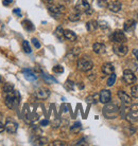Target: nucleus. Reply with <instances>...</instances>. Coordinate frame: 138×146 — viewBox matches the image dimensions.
Here are the masks:
<instances>
[{
	"label": "nucleus",
	"mask_w": 138,
	"mask_h": 146,
	"mask_svg": "<svg viewBox=\"0 0 138 146\" xmlns=\"http://www.w3.org/2000/svg\"><path fill=\"white\" fill-rule=\"evenodd\" d=\"M0 83H1V76H0Z\"/></svg>",
	"instance_id": "09e8293b"
},
{
	"label": "nucleus",
	"mask_w": 138,
	"mask_h": 146,
	"mask_svg": "<svg viewBox=\"0 0 138 146\" xmlns=\"http://www.w3.org/2000/svg\"><path fill=\"white\" fill-rule=\"evenodd\" d=\"M98 4L101 7H107V4H109V2H107L106 0H98Z\"/></svg>",
	"instance_id": "f704fd0d"
},
{
	"label": "nucleus",
	"mask_w": 138,
	"mask_h": 146,
	"mask_svg": "<svg viewBox=\"0 0 138 146\" xmlns=\"http://www.w3.org/2000/svg\"><path fill=\"white\" fill-rule=\"evenodd\" d=\"M34 144H36V145H47L48 144V139L47 138H45V137H38L36 140H35V143Z\"/></svg>",
	"instance_id": "a878e982"
},
{
	"label": "nucleus",
	"mask_w": 138,
	"mask_h": 146,
	"mask_svg": "<svg viewBox=\"0 0 138 146\" xmlns=\"http://www.w3.org/2000/svg\"><path fill=\"white\" fill-rule=\"evenodd\" d=\"M49 125V121L48 120H42L40 121V126H48Z\"/></svg>",
	"instance_id": "58836bf2"
},
{
	"label": "nucleus",
	"mask_w": 138,
	"mask_h": 146,
	"mask_svg": "<svg viewBox=\"0 0 138 146\" xmlns=\"http://www.w3.org/2000/svg\"><path fill=\"white\" fill-rule=\"evenodd\" d=\"M65 87L68 89V90H72L73 87H74V84H73L72 82H70V80H67L65 84Z\"/></svg>",
	"instance_id": "72a5a7b5"
},
{
	"label": "nucleus",
	"mask_w": 138,
	"mask_h": 146,
	"mask_svg": "<svg viewBox=\"0 0 138 146\" xmlns=\"http://www.w3.org/2000/svg\"><path fill=\"white\" fill-rule=\"evenodd\" d=\"M131 94L134 99H138V86L134 85L131 87Z\"/></svg>",
	"instance_id": "c756f323"
},
{
	"label": "nucleus",
	"mask_w": 138,
	"mask_h": 146,
	"mask_svg": "<svg viewBox=\"0 0 138 146\" xmlns=\"http://www.w3.org/2000/svg\"><path fill=\"white\" fill-rule=\"evenodd\" d=\"M52 70H53V72H54V73H58V74L64 72V68H63V67L61 66V65H56V66H54Z\"/></svg>",
	"instance_id": "7c9ffc66"
},
{
	"label": "nucleus",
	"mask_w": 138,
	"mask_h": 146,
	"mask_svg": "<svg viewBox=\"0 0 138 146\" xmlns=\"http://www.w3.org/2000/svg\"><path fill=\"white\" fill-rule=\"evenodd\" d=\"M135 28H136V21L134 19H129L127 21L124 22L123 25V30L127 32V33H132L134 32Z\"/></svg>",
	"instance_id": "f8f14e48"
},
{
	"label": "nucleus",
	"mask_w": 138,
	"mask_h": 146,
	"mask_svg": "<svg viewBox=\"0 0 138 146\" xmlns=\"http://www.w3.org/2000/svg\"><path fill=\"white\" fill-rule=\"evenodd\" d=\"M50 95V91L46 89V88H38L36 91H35V96L40 100H46L49 98Z\"/></svg>",
	"instance_id": "9b49d317"
},
{
	"label": "nucleus",
	"mask_w": 138,
	"mask_h": 146,
	"mask_svg": "<svg viewBox=\"0 0 138 146\" xmlns=\"http://www.w3.org/2000/svg\"><path fill=\"white\" fill-rule=\"evenodd\" d=\"M99 96H100V102L103 103V104H106V103L111 102V99H112V94H111V91L109 90H102L100 93H99Z\"/></svg>",
	"instance_id": "ddd939ff"
},
{
	"label": "nucleus",
	"mask_w": 138,
	"mask_h": 146,
	"mask_svg": "<svg viewBox=\"0 0 138 146\" xmlns=\"http://www.w3.org/2000/svg\"><path fill=\"white\" fill-rule=\"evenodd\" d=\"M68 18L70 21H79V20L81 19V13L76 12V13H74V14L70 15Z\"/></svg>",
	"instance_id": "cd10ccee"
},
{
	"label": "nucleus",
	"mask_w": 138,
	"mask_h": 146,
	"mask_svg": "<svg viewBox=\"0 0 138 146\" xmlns=\"http://www.w3.org/2000/svg\"><path fill=\"white\" fill-rule=\"evenodd\" d=\"M92 50H94V52L97 53V54H103V53H105V51H106V47H105V44H101V42H96V44H94V46H92Z\"/></svg>",
	"instance_id": "dca6fc26"
},
{
	"label": "nucleus",
	"mask_w": 138,
	"mask_h": 146,
	"mask_svg": "<svg viewBox=\"0 0 138 146\" xmlns=\"http://www.w3.org/2000/svg\"><path fill=\"white\" fill-rule=\"evenodd\" d=\"M4 126H5V130L9 131L10 133H15L18 129V124L15 121L11 120V119H7Z\"/></svg>",
	"instance_id": "6e6552de"
},
{
	"label": "nucleus",
	"mask_w": 138,
	"mask_h": 146,
	"mask_svg": "<svg viewBox=\"0 0 138 146\" xmlns=\"http://www.w3.org/2000/svg\"><path fill=\"white\" fill-rule=\"evenodd\" d=\"M81 130H82V125H81V123H79V122L74 123V124L70 127V131L72 132V133H78V132H80Z\"/></svg>",
	"instance_id": "5701e85b"
},
{
	"label": "nucleus",
	"mask_w": 138,
	"mask_h": 146,
	"mask_svg": "<svg viewBox=\"0 0 138 146\" xmlns=\"http://www.w3.org/2000/svg\"><path fill=\"white\" fill-rule=\"evenodd\" d=\"M22 27H23L27 31H34V29H35L32 22L30 21V20H28V19H25V20L22 21Z\"/></svg>",
	"instance_id": "4be33fe9"
},
{
	"label": "nucleus",
	"mask_w": 138,
	"mask_h": 146,
	"mask_svg": "<svg viewBox=\"0 0 138 146\" xmlns=\"http://www.w3.org/2000/svg\"><path fill=\"white\" fill-rule=\"evenodd\" d=\"M76 10L79 13H86L88 15H90L92 13L90 4H89L87 0H79V2L76 5Z\"/></svg>",
	"instance_id": "7ed1b4c3"
},
{
	"label": "nucleus",
	"mask_w": 138,
	"mask_h": 146,
	"mask_svg": "<svg viewBox=\"0 0 138 146\" xmlns=\"http://www.w3.org/2000/svg\"><path fill=\"white\" fill-rule=\"evenodd\" d=\"M13 12H14L15 14H18V16H20V15H21V13H20V10H18V9H16V10H14Z\"/></svg>",
	"instance_id": "c03bdc74"
},
{
	"label": "nucleus",
	"mask_w": 138,
	"mask_h": 146,
	"mask_svg": "<svg viewBox=\"0 0 138 146\" xmlns=\"http://www.w3.org/2000/svg\"><path fill=\"white\" fill-rule=\"evenodd\" d=\"M32 44H34V47L36 48V49H40V42L36 39V38H32Z\"/></svg>",
	"instance_id": "c9c22d12"
},
{
	"label": "nucleus",
	"mask_w": 138,
	"mask_h": 146,
	"mask_svg": "<svg viewBox=\"0 0 138 146\" xmlns=\"http://www.w3.org/2000/svg\"><path fill=\"white\" fill-rule=\"evenodd\" d=\"M13 2V0H3V4L4 5H9L10 3Z\"/></svg>",
	"instance_id": "79ce46f5"
},
{
	"label": "nucleus",
	"mask_w": 138,
	"mask_h": 146,
	"mask_svg": "<svg viewBox=\"0 0 138 146\" xmlns=\"http://www.w3.org/2000/svg\"><path fill=\"white\" fill-rule=\"evenodd\" d=\"M64 1H66V2H69V1H70V0H64Z\"/></svg>",
	"instance_id": "de8ad7c7"
},
{
	"label": "nucleus",
	"mask_w": 138,
	"mask_h": 146,
	"mask_svg": "<svg viewBox=\"0 0 138 146\" xmlns=\"http://www.w3.org/2000/svg\"><path fill=\"white\" fill-rule=\"evenodd\" d=\"M48 11L52 15V17L58 18L60 15L65 12V7H63V5H52V4H49L48 5Z\"/></svg>",
	"instance_id": "423d86ee"
},
{
	"label": "nucleus",
	"mask_w": 138,
	"mask_h": 146,
	"mask_svg": "<svg viewBox=\"0 0 138 146\" xmlns=\"http://www.w3.org/2000/svg\"><path fill=\"white\" fill-rule=\"evenodd\" d=\"M22 72H23V75H25V80H30V82H34V80H37V76L35 75V73L33 72L32 70L23 69V70H22Z\"/></svg>",
	"instance_id": "f3484780"
},
{
	"label": "nucleus",
	"mask_w": 138,
	"mask_h": 146,
	"mask_svg": "<svg viewBox=\"0 0 138 146\" xmlns=\"http://www.w3.org/2000/svg\"><path fill=\"white\" fill-rule=\"evenodd\" d=\"M113 50H114V53H115V54H117L118 56L123 57V56H125V55L127 54L129 48H127L124 44H118V42H115V44L113 46Z\"/></svg>",
	"instance_id": "39448f33"
},
{
	"label": "nucleus",
	"mask_w": 138,
	"mask_h": 146,
	"mask_svg": "<svg viewBox=\"0 0 138 146\" xmlns=\"http://www.w3.org/2000/svg\"><path fill=\"white\" fill-rule=\"evenodd\" d=\"M44 78L46 80H47L48 83H58V80H55V78H53V77H51V76H49V75H47V74H44Z\"/></svg>",
	"instance_id": "2f4dec72"
},
{
	"label": "nucleus",
	"mask_w": 138,
	"mask_h": 146,
	"mask_svg": "<svg viewBox=\"0 0 138 146\" xmlns=\"http://www.w3.org/2000/svg\"><path fill=\"white\" fill-rule=\"evenodd\" d=\"M107 7H109L112 12H114V13H117V12H119L120 10H121L122 4H121V2H120V1H117V0H115V1L109 2V3L107 4Z\"/></svg>",
	"instance_id": "2eb2a0df"
},
{
	"label": "nucleus",
	"mask_w": 138,
	"mask_h": 146,
	"mask_svg": "<svg viewBox=\"0 0 138 146\" xmlns=\"http://www.w3.org/2000/svg\"><path fill=\"white\" fill-rule=\"evenodd\" d=\"M2 119H3V115H2V113H0V122H1Z\"/></svg>",
	"instance_id": "49530a36"
},
{
	"label": "nucleus",
	"mask_w": 138,
	"mask_h": 146,
	"mask_svg": "<svg viewBox=\"0 0 138 146\" xmlns=\"http://www.w3.org/2000/svg\"><path fill=\"white\" fill-rule=\"evenodd\" d=\"M100 101V96H99L98 93H94L92 95H89L87 99H86V102L87 103H91V104H96Z\"/></svg>",
	"instance_id": "412c9836"
},
{
	"label": "nucleus",
	"mask_w": 138,
	"mask_h": 146,
	"mask_svg": "<svg viewBox=\"0 0 138 146\" xmlns=\"http://www.w3.org/2000/svg\"><path fill=\"white\" fill-rule=\"evenodd\" d=\"M123 80L127 85H132L136 82V76H135V74L132 72L131 70L127 69L124 70L123 72Z\"/></svg>",
	"instance_id": "1a4fd4ad"
},
{
	"label": "nucleus",
	"mask_w": 138,
	"mask_h": 146,
	"mask_svg": "<svg viewBox=\"0 0 138 146\" xmlns=\"http://www.w3.org/2000/svg\"><path fill=\"white\" fill-rule=\"evenodd\" d=\"M44 2H46V3L49 5V4H52L53 2H54V0H44Z\"/></svg>",
	"instance_id": "37998d69"
},
{
	"label": "nucleus",
	"mask_w": 138,
	"mask_h": 146,
	"mask_svg": "<svg viewBox=\"0 0 138 146\" xmlns=\"http://www.w3.org/2000/svg\"><path fill=\"white\" fill-rule=\"evenodd\" d=\"M14 90V85L11 84V83H7V84H4L3 88H2V92H3L4 94H7L9 92H11Z\"/></svg>",
	"instance_id": "b1692460"
},
{
	"label": "nucleus",
	"mask_w": 138,
	"mask_h": 146,
	"mask_svg": "<svg viewBox=\"0 0 138 146\" xmlns=\"http://www.w3.org/2000/svg\"><path fill=\"white\" fill-rule=\"evenodd\" d=\"M3 29H4V26L2 25V23H0V32H2Z\"/></svg>",
	"instance_id": "a18cd8bd"
},
{
	"label": "nucleus",
	"mask_w": 138,
	"mask_h": 146,
	"mask_svg": "<svg viewBox=\"0 0 138 146\" xmlns=\"http://www.w3.org/2000/svg\"><path fill=\"white\" fill-rule=\"evenodd\" d=\"M118 98L120 99V101L123 103L124 105H130L132 103V100L129 95L125 93L124 91H119L118 92Z\"/></svg>",
	"instance_id": "a211bd4d"
},
{
	"label": "nucleus",
	"mask_w": 138,
	"mask_h": 146,
	"mask_svg": "<svg viewBox=\"0 0 138 146\" xmlns=\"http://www.w3.org/2000/svg\"><path fill=\"white\" fill-rule=\"evenodd\" d=\"M115 82H116V74L115 73H112L109 77L107 78V82H106V85L109 86V87H112L114 84H115Z\"/></svg>",
	"instance_id": "bb28decb"
},
{
	"label": "nucleus",
	"mask_w": 138,
	"mask_h": 146,
	"mask_svg": "<svg viewBox=\"0 0 138 146\" xmlns=\"http://www.w3.org/2000/svg\"><path fill=\"white\" fill-rule=\"evenodd\" d=\"M22 49H23V51H25V53H31V52H32L29 41H27V40H23V42H22Z\"/></svg>",
	"instance_id": "c85d7f7f"
},
{
	"label": "nucleus",
	"mask_w": 138,
	"mask_h": 146,
	"mask_svg": "<svg viewBox=\"0 0 138 146\" xmlns=\"http://www.w3.org/2000/svg\"><path fill=\"white\" fill-rule=\"evenodd\" d=\"M64 38H66L69 41H76V35L74 32L70 31V30H64Z\"/></svg>",
	"instance_id": "aec40b11"
},
{
	"label": "nucleus",
	"mask_w": 138,
	"mask_h": 146,
	"mask_svg": "<svg viewBox=\"0 0 138 146\" xmlns=\"http://www.w3.org/2000/svg\"><path fill=\"white\" fill-rule=\"evenodd\" d=\"M127 119L130 121V122L138 120V104H134V105L132 106V108L130 109L129 113H127Z\"/></svg>",
	"instance_id": "9d476101"
},
{
	"label": "nucleus",
	"mask_w": 138,
	"mask_h": 146,
	"mask_svg": "<svg viewBox=\"0 0 138 146\" xmlns=\"http://www.w3.org/2000/svg\"><path fill=\"white\" fill-rule=\"evenodd\" d=\"M99 27H101L102 29H109V25L104 21H100L99 22Z\"/></svg>",
	"instance_id": "e433bc0d"
},
{
	"label": "nucleus",
	"mask_w": 138,
	"mask_h": 146,
	"mask_svg": "<svg viewBox=\"0 0 138 146\" xmlns=\"http://www.w3.org/2000/svg\"><path fill=\"white\" fill-rule=\"evenodd\" d=\"M51 146H65L66 145V143L65 142H63V141H54V142H52L50 144Z\"/></svg>",
	"instance_id": "473e14b6"
},
{
	"label": "nucleus",
	"mask_w": 138,
	"mask_h": 146,
	"mask_svg": "<svg viewBox=\"0 0 138 146\" xmlns=\"http://www.w3.org/2000/svg\"><path fill=\"white\" fill-rule=\"evenodd\" d=\"M98 28H99V22L96 21V20H89L86 23V29H87L88 32H94Z\"/></svg>",
	"instance_id": "6ab92c4d"
},
{
	"label": "nucleus",
	"mask_w": 138,
	"mask_h": 146,
	"mask_svg": "<svg viewBox=\"0 0 138 146\" xmlns=\"http://www.w3.org/2000/svg\"><path fill=\"white\" fill-rule=\"evenodd\" d=\"M55 36L58 37L60 40L63 39V37H64V29H63L61 26H58V28H56V30H55Z\"/></svg>",
	"instance_id": "393cba45"
},
{
	"label": "nucleus",
	"mask_w": 138,
	"mask_h": 146,
	"mask_svg": "<svg viewBox=\"0 0 138 146\" xmlns=\"http://www.w3.org/2000/svg\"><path fill=\"white\" fill-rule=\"evenodd\" d=\"M20 102V94L18 93V91L13 90V91L9 92L5 94L4 98V103H5V106L10 109H15L17 108Z\"/></svg>",
	"instance_id": "f257e3e1"
},
{
	"label": "nucleus",
	"mask_w": 138,
	"mask_h": 146,
	"mask_svg": "<svg viewBox=\"0 0 138 146\" xmlns=\"http://www.w3.org/2000/svg\"><path fill=\"white\" fill-rule=\"evenodd\" d=\"M133 54H134V56L136 57V59H137V62H138V50L137 49H134V50H133Z\"/></svg>",
	"instance_id": "a19ab883"
},
{
	"label": "nucleus",
	"mask_w": 138,
	"mask_h": 146,
	"mask_svg": "<svg viewBox=\"0 0 138 146\" xmlns=\"http://www.w3.org/2000/svg\"><path fill=\"white\" fill-rule=\"evenodd\" d=\"M112 39H113V41L118 42V44H125L127 42V36H125L123 31H121V30H116L114 32L112 35Z\"/></svg>",
	"instance_id": "0eeeda50"
},
{
	"label": "nucleus",
	"mask_w": 138,
	"mask_h": 146,
	"mask_svg": "<svg viewBox=\"0 0 138 146\" xmlns=\"http://www.w3.org/2000/svg\"><path fill=\"white\" fill-rule=\"evenodd\" d=\"M119 106L114 104V103H106V105L103 107V115L106 117V119H115L117 117V113L119 112Z\"/></svg>",
	"instance_id": "f03ea898"
},
{
	"label": "nucleus",
	"mask_w": 138,
	"mask_h": 146,
	"mask_svg": "<svg viewBox=\"0 0 138 146\" xmlns=\"http://www.w3.org/2000/svg\"><path fill=\"white\" fill-rule=\"evenodd\" d=\"M76 146H79V145H87V143L85 142V140L84 139H82V140H80L78 143H76Z\"/></svg>",
	"instance_id": "4c0bfd02"
},
{
	"label": "nucleus",
	"mask_w": 138,
	"mask_h": 146,
	"mask_svg": "<svg viewBox=\"0 0 138 146\" xmlns=\"http://www.w3.org/2000/svg\"><path fill=\"white\" fill-rule=\"evenodd\" d=\"M101 70L104 74H106V75H111V74L114 73V71H115V67H114L111 62H105V64L102 65Z\"/></svg>",
	"instance_id": "4468645a"
},
{
	"label": "nucleus",
	"mask_w": 138,
	"mask_h": 146,
	"mask_svg": "<svg viewBox=\"0 0 138 146\" xmlns=\"http://www.w3.org/2000/svg\"><path fill=\"white\" fill-rule=\"evenodd\" d=\"M4 130H5V126L0 122V133H1V132H3Z\"/></svg>",
	"instance_id": "ea45409f"
},
{
	"label": "nucleus",
	"mask_w": 138,
	"mask_h": 146,
	"mask_svg": "<svg viewBox=\"0 0 138 146\" xmlns=\"http://www.w3.org/2000/svg\"><path fill=\"white\" fill-rule=\"evenodd\" d=\"M92 67H94V64L90 59L80 58L78 60V69L82 72H87V71L92 69Z\"/></svg>",
	"instance_id": "20e7f679"
}]
</instances>
